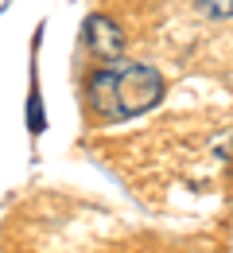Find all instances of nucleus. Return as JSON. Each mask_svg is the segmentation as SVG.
Here are the masks:
<instances>
[{
  "label": "nucleus",
  "mask_w": 233,
  "mask_h": 253,
  "mask_svg": "<svg viewBox=\"0 0 233 253\" xmlns=\"http://www.w3.org/2000/svg\"><path fill=\"white\" fill-rule=\"evenodd\" d=\"M86 90H90V105H94L98 117L129 121V117L148 113L164 97V78L148 63H121V59H113L105 70H98L90 78Z\"/></svg>",
  "instance_id": "nucleus-1"
},
{
  "label": "nucleus",
  "mask_w": 233,
  "mask_h": 253,
  "mask_svg": "<svg viewBox=\"0 0 233 253\" xmlns=\"http://www.w3.org/2000/svg\"><path fill=\"white\" fill-rule=\"evenodd\" d=\"M86 43L94 47V55L101 59H121V51H125V32L109 20V16H90L86 20Z\"/></svg>",
  "instance_id": "nucleus-2"
},
{
  "label": "nucleus",
  "mask_w": 233,
  "mask_h": 253,
  "mask_svg": "<svg viewBox=\"0 0 233 253\" xmlns=\"http://www.w3.org/2000/svg\"><path fill=\"white\" fill-rule=\"evenodd\" d=\"M199 8L214 20H230L233 16V0H199Z\"/></svg>",
  "instance_id": "nucleus-3"
}]
</instances>
